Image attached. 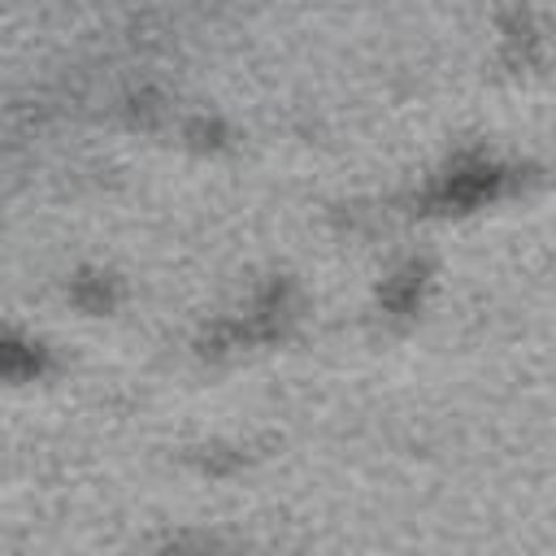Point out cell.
<instances>
[{
  "instance_id": "6da1fadb",
  "label": "cell",
  "mask_w": 556,
  "mask_h": 556,
  "mask_svg": "<svg viewBox=\"0 0 556 556\" xmlns=\"http://www.w3.org/2000/svg\"><path fill=\"white\" fill-rule=\"evenodd\" d=\"M35 365H39V361L30 356V348L0 339V374H4V378H22V374H30Z\"/></svg>"
}]
</instances>
